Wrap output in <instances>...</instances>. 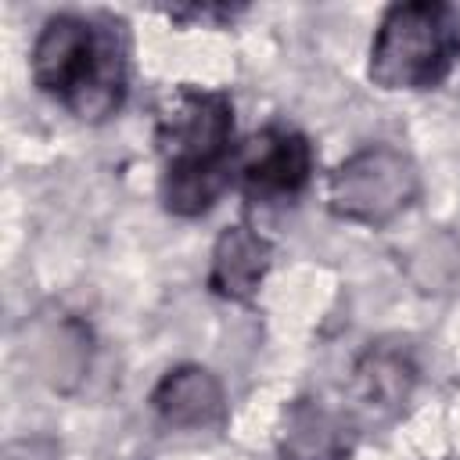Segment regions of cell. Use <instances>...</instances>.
Listing matches in <instances>:
<instances>
[{
  "instance_id": "obj_1",
  "label": "cell",
  "mask_w": 460,
  "mask_h": 460,
  "mask_svg": "<svg viewBox=\"0 0 460 460\" xmlns=\"http://www.w3.org/2000/svg\"><path fill=\"white\" fill-rule=\"evenodd\" d=\"M32 83L58 97L75 119L101 122L119 111L129 83V47L122 22L54 14L43 22L32 54Z\"/></svg>"
},
{
  "instance_id": "obj_2",
  "label": "cell",
  "mask_w": 460,
  "mask_h": 460,
  "mask_svg": "<svg viewBox=\"0 0 460 460\" xmlns=\"http://www.w3.org/2000/svg\"><path fill=\"white\" fill-rule=\"evenodd\" d=\"M162 201L176 216L208 212L234 176V104L219 90L180 86L158 111Z\"/></svg>"
},
{
  "instance_id": "obj_3",
  "label": "cell",
  "mask_w": 460,
  "mask_h": 460,
  "mask_svg": "<svg viewBox=\"0 0 460 460\" xmlns=\"http://www.w3.org/2000/svg\"><path fill=\"white\" fill-rule=\"evenodd\" d=\"M460 58V11L435 0L385 11L370 43V79L381 90L438 86Z\"/></svg>"
},
{
  "instance_id": "obj_4",
  "label": "cell",
  "mask_w": 460,
  "mask_h": 460,
  "mask_svg": "<svg viewBox=\"0 0 460 460\" xmlns=\"http://www.w3.org/2000/svg\"><path fill=\"white\" fill-rule=\"evenodd\" d=\"M420 198V172L413 158L388 144H370L349 155L327 183L331 212L345 223L385 226Z\"/></svg>"
},
{
  "instance_id": "obj_5",
  "label": "cell",
  "mask_w": 460,
  "mask_h": 460,
  "mask_svg": "<svg viewBox=\"0 0 460 460\" xmlns=\"http://www.w3.org/2000/svg\"><path fill=\"white\" fill-rule=\"evenodd\" d=\"M313 176V147L298 129L270 126L241 155V183L252 201L280 205L302 194Z\"/></svg>"
},
{
  "instance_id": "obj_6",
  "label": "cell",
  "mask_w": 460,
  "mask_h": 460,
  "mask_svg": "<svg viewBox=\"0 0 460 460\" xmlns=\"http://www.w3.org/2000/svg\"><path fill=\"white\" fill-rule=\"evenodd\" d=\"M352 446H356L352 420L323 399L291 402L277 435L280 460H349Z\"/></svg>"
},
{
  "instance_id": "obj_7",
  "label": "cell",
  "mask_w": 460,
  "mask_h": 460,
  "mask_svg": "<svg viewBox=\"0 0 460 460\" xmlns=\"http://www.w3.org/2000/svg\"><path fill=\"white\" fill-rule=\"evenodd\" d=\"M151 406L169 428H208L223 420L226 395L208 367L183 363L162 374V381L151 392Z\"/></svg>"
},
{
  "instance_id": "obj_8",
  "label": "cell",
  "mask_w": 460,
  "mask_h": 460,
  "mask_svg": "<svg viewBox=\"0 0 460 460\" xmlns=\"http://www.w3.org/2000/svg\"><path fill=\"white\" fill-rule=\"evenodd\" d=\"M270 259H273L270 241L259 230H252L244 223H234L212 244L208 288L219 298L244 302V298H252L259 291V284H262V277L270 270Z\"/></svg>"
},
{
  "instance_id": "obj_9",
  "label": "cell",
  "mask_w": 460,
  "mask_h": 460,
  "mask_svg": "<svg viewBox=\"0 0 460 460\" xmlns=\"http://www.w3.org/2000/svg\"><path fill=\"white\" fill-rule=\"evenodd\" d=\"M417 381V367L406 349L399 345H377L370 349L356 367V388L367 406L374 410H395L410 399V388Z\"/></svg>"
}]
</instances>
